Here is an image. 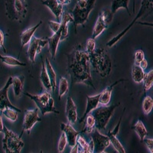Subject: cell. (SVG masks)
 I'll return each instance as SVG.
<instances>
[{
    "mask_svg": "<svg viewBox=\"0 0 153 153\" xmlns=\"http://www.w3.org/2000/svg\"><path fill=\"white\" fill-rule=\"evenodd\" d=\"M91 140L94 145L93 153H101L105 151L107 147L110 145V139L107 136H104L100 133L99 131L96 129L91 133Z\"/></svg>",
    "mask_w": 153,
    "mask_h": 153,
    "instance_id": "9",
    "label": "cell"
},
{
    "mask_svg": "<svg viewBox=\"0 0 153 153\" xmlns=\"http://www.w3.org/2000/svg\"><path fill=\"white\" fill-rule=\"evenodd\" d=\"M84 121H85V126L80 131V133L87 132L91 134L94 131V127H95V119L91 113H89L85 117Z\"/></svg>",
    "mask_w": 153,
    "mask_h": 153,
    "instance_id": "30",
    "label": "cell"
},
{
    "mask_svg": "<svg viewBox=\"0 0 153 153\" xmlns=\"http://www.w3.org/2000/svg\"><path fill=\"white\" fill-rule=\"evenodd\" d=\"M89 56L90 65L94 71L101 77L105 78L110 74L113 68V63L110 56L103 48H98L93 52L87 54Z\"/></svg>",
    "mask_w": 153,
    "mask_h": 153,
    "instance_id": "2",
    "label": "cell"
},
{
    "mask_svg": "<svg viewBox=\"0 0 153 153\" xmlns=\"http://www.w3.org/2000/svg\"><path fill=\"white\" fill-rule=\"evenodd\" d=\"M153 107V100L150 96H146L143 102V110L146 115L151 113Z\"/></svg>",
    "mask_w": 153,
    "mask_h": 153,
    "instance_id": "34",
    "label": "cell"
},
{
    "mask_svg": "<svg viewBox=\"0 0 153 153\" xmlns=\"http://www.w3.org/2000/svg\"><path fill=\"white\" fill-rule=\"evenodd\" d=\"M68 144V141H67V138L65 136V134L62 132L61 137H60L59 141H58V145H57V150L58 152L62 153L63 152L65 151L66 146Z\"/></svg>",
    "mask_w": 153,
    "mask_h": 153,
    "instance_id": "35",
    "label": "cell"
},
{
    "mask_svg": "<svg viewBox=\"0 0 153 153\" xmlns=\"http://www.w3.org/2000/svg\"><path fill=\"white\" fill-rule=\"evenodd\" d=\"M143 88L145 91H147L152 87L153 85V71L151 70L148 73L145 74L143 78Z\"/></svg>",
    "mask_w": 153,
    "mask_h": 153,
    "instance_id": "33",
    "label": "cell"
},
{
    "mask_svg": "<svg viewBox=\"0 0 153 153\" xmlns=\"http://www.w3.org/2000/svg\"><path fill=\"white\" fill-rule=\"evenodd\" d=\"M0 61L5 65L12 67H25L27 65L25 63H22L16 57L11 56H4L0 54Z\"/></svg>",
    "mask_w": 153,
    "mask_h": 153,
    "instance_id": "25",
    "label": "cell"
},
{
    "mask_svg": "<svg viewBox=\"0 0 153 153\" xmlns=\"http://www.w3.org/2000/svg\"><path fill=\"white\" fill-rule=\"evenodd\" d=\"M38 122H42V119L38 116V109L35 108L34 110H27L25 112L24 122H23V129L21 136L25 132L30 134L31 129L33 128L35 124Z\"/></svg>",
    "mask_w": 153,
    "mask_h": 153,
    "instance_id": "11",
    "label": "cell"
},
{
    "mask_svg": "<svg viewBox=\"0 0 153 153\" xmlns=\"http://www.w3.org/2000/svg\"><path fill=\"white\" fill-rule=\"evenodd\" d=\"M4 138L2 139V146L5 153H21L25 146L22 136L9 130L6 126H4Z\"/></svg>",
    "mask_w": 153,
    "mask_h": 153,
    "instance_id": "7",
    "label": "cell"
},
{
    "mask_svg": "<svg viewBox=\"0 0 153 153\" xmlns=\"http://www.w3.org/2000/svg\"><path fill=\"white\" fill-rule=\"evenodd\" d=\"M120 105V103L113 104L110 106H103L93 110L92 115L95 119V127L98 131L104 130L108 123L113 117L115 110Z\"/></svg>",
    "mask_w": 153,
    "mask_h": 153,
    "instance_id": "6",
    "label": "cell"
},
{
    "mask_svg": "<svg viewBox=\"0 0 153 153\" xmlns=\"http://www.w3.org/2000/svg\"><path fill=\"white\" fill-rule=\"evenodd\" d=\"M145 58V53L143 50L139 49L136 51L135 55H134V65H139V63L141 62Z\"/></svg>",
    "mask_w": 153,
    "mask_h": 153,
    "instance_id": "36",
    "label": "cell"
},
{
    "mask_svg": "<svg viewBox=\"0 0 153 153\" xmlns=\"http://www.w3.org/2000/svg\"><path fill=\"white\" fill-rule=\"evenodd\" d=\"M61 129L65 134L68 144L69 145L70 147L72 148L73 146L76 145V139H77L79 134H80V132H77V131L75 130L71 124L69 123H62L61 124Z\"/></svg>",
    "mask_w": 153,
    "mask_h": 153,
    "instance_id": "13",
    "label": "cell"
},
{
    "mask_svg": "<svg viewBox=\"0 0 153 153\" xmlns=\"http://www.w3.org/2000/svg\"><path fill=\"white\" fill-rule=\"evenodd\" d=\"M48 38H38L33 36L29 42V46L28 48V57L31 63H35V57L38 54L41 53L42 49L48 45Z\"/></svg>",
    "mask_w": 153,
    "mask_h": 153,
    "instance_id": "10",
    "label": "cell"
},
{
    "mask_svg": "<svg viewBox=\"0 0 153 153\" xmlns=\"http://www.w3.org/2000/svg\"><path fill=\"white\" fill-rule=\"evenodd\" d=\"M25 95L34 101L37 105V108L40 110L43 116L48 113H54L59 114V111L54 107V100L48 91L42 93L40 95H33L29 93H25Z\"/></svg>",
    "mask_w": 153,
    "mask_h": 153,
    "instance_id": "5",
    "label": "cell"
},
{
    "mask_svg": "<svg viewBox=\"0 0 153 153\" xmlns=\"http://www.w3.org/2000/svg\"><path fill=\"white\" fill-rule=\"evenodd\" d=\"M80 153H82V152H81V151H80Z\"/></svg>",
    "mask_w": 153,
    "mask_h": 153,
    "instance_id": "49",
    "label": "cell"
},
{
    "mask_svg": "<svg viewBox=\"0 0 153 153\" xmlns=\"http://www.w3.org/2000/svg\"><path fill=\"white\" fill-rule=\"evenodd\" d=\"M40 153H43V151H41Z\"/></svg>",
    "mask_w": 153,
    "mask_h": 153,
    "instance_id": "48",
    "label": "cell"
},
{
    "mask_svg": "<svg viewBox=\"0 0 153 153\" xmlns=\"http://www.w3.org/2000/svg\"><path fill=\"white\" fill-rule=\"evenodd\" d=\"M4 126H5L3 125V122H2V113L0 112V133H1V132H3Z\"/></svg>",
    "mask_w": 153,
    "mask_h": 153,
    "instance_id": "45",
    "label": "cell"
},
{
    "mask_svg": "<svg viewBox=\"0 0 153 153\" xmlns=\"http://www.w3.org/2000/svg\"><path fill=\"white\" fill-rule=\"evenodd\" d=\"M68 89H69V85H68V81L67 78L65 76H61L59 83V91H58L59 100H61L63 96H65L68 92Z\"/></svg>",
    "mask_w": 153,
    "mask_h": 153,
    "instance_id": "31",
    "label": "cell"
},
{
    "mask_svg": "<svg viewBox=\"0 0 153 153\" xmlns=\"http://www.w3.org/2000/svg\"><path fill=\"white\" fill-rule=\"evenodd\" d=\"M45 64L47 73L48 74L49 79H50L51 90L53 91V92H54L56 90V87H57V75H56V73L55 71H54L52 65L51 64L50 61H49V59L48 57H46L45 63Z\"/></svg>",
    "mask_w": 153,
    "mask_h": 153,
    "instance_id": "23",
    "label": "cell"
},
{
    "mask_svg": "<svg viewBox=\"0 0 153 153\" xmlns=\"http://www.w3.org/2000/svg\"><path fill=\"white\" fill-rule=\"evenodd\" d=\"M76 109L77 107L74 102L73 99L69 96L67 99L66 107H65V114L69 123H75L78 120Z\"/></svg>",
    "mask_w": 153,
    "mask_h": 153,
    "instance_id": "14",
    "label": "cell"
},
{
    "mask_svg": "<svg viewBox=\"0 0 153 153\" xmlns=\"http://www.w3.org/2000/svg\"><path fill=\"white\" fill-rule=\"evenodd\" d=\"M25 76L23 75L17 76H12V86L13 87V91L16 97H19L22 94L23 87H24Z\"/></svg>",
    "mask_w": 153,
    "mask_h": 153,
    "instance_id": "22",
    "label": "cell"
},
{
    "mask_svg": "<svg viewBox=\"0 0 153 153\" xmlns=\"http://www.w3.org/2000/svg\"><path fill=\"white\" fill-rule=\"evenodd\" d=\"M129 0H112L110 12H111L112 14L114 15L118 9H120V8H123L127 11L129 16H131V13L129 9Z\"/></svg>",
    "mask_w": 153,
    "mask_h": 153,
    "instance_id": "24",
    "label": "cell"
},
{
    "mask_svg": "<svg viewBox=\"0 0 153 153\" xmlns=\"http://www.w3.org/2000/svg\"><path fill=\"white\" fill-rule=\"evenodd\" d=\"M101 153H106V152H101ZM113 153H116V152H113Z\"/></svg>",
    "mask_w": 153,
    "mask_h": 153,
    "instance_id": "47",
    "label": "cell"
},
{
    "mask_svg": "<svg viewBox=\"0 0 153 153\" xmlns=\"http://www.w3.org/2000/svg\"><path fill=\"white\" fill-rule=\"evenodd\" d=\"M139 66L140 67V68H141L143 71H145L146 68H148V61H147L146 58H144V59H143L141 62L139 63Z\"/></svg>",
    "mask_w": 153,
    "mask_h": 153,
    "instance_id": "43",
    "label": "cell"
},
{
    "mask_svg": "<svg viewBox=\"0 0 153 153\" xmlns=\"http://www.w3.org/2000/svg\"><path fill=\"white\" fill-rule=\"evenodd\" d=\"M96 49V42L95 39H93V38H89L87 40V44H86V52L87 54H90V53L93 52L94 50Z\"/></svg>",
    "mask_w": 153,
    "mask_h": 153,
    "instance_id": "37",
    "label": "cell"
},
{
    "mask_svg": "<svg viewBox=\"0 0 153 153\" xmlns=\"http://www.w3.org/2000/svg\"><path fill=\"white\" fill-rule=\"evenodd\" d=\"M106 136L109 137L110 141V144H112L114 147V149H116V151L118 153H126V149H124L123 146L122 145V143H120V141L118 139V138L117 137L116 135L112 133L111 130H110L107 132V135Z\"/></svg>",
    "mask_w": 153,
    "mask_h": 153,
    "instance_id": "26",
    "label": "cell"
},
{
    "mask_svg": "<svg viewBox=\"0 0 153 153\" xmlns=\"http://www.w3.org/2000/svg\"><path fill=\"white\" fill-rule=\"evenodd\" d=\"M40 79L42 80V84L48 91H51V86L50 79H49L48 74L47 73V70H46L45 64L44 62L43 57H42V71H41Z\"/></svg>",
    "mask_w": 153,
    "mask_h": 153,
    "instance_id": "27",
    "label": "cell"
},
{
    "mask_svg": "<svg viewBox=\"0 0 153 153\" xmlns=\"http://www.w3.org/2000/svg\"><path fill=\"white\" fill-rule=\"evenodd\" d=\"M57 1H58V2H59L60 4H61L63 6L65 5H68V4H70L71 2V0H57Z\"/></svg>",
    "mask_w": 153,
    "mask_h": 153,
    "instance_id": "46",
    "label": "cell"
},
{
    "mask_svg": "<svg viewBox=\"0 0 153 153\" xmlns=\"http://www.w3.org/2000/svg\"><path fill=\"white\" fill-rule=\"evenodd\" d=\"M132 129H133L135 132H136L139 137L140 138L141 142L143 141V139L146 137V136L148 135V131L146 129V126H145L144 123L142 122V120H139L136 124L132 127Z\"/></svg>",
    "mask_w": 153,
    "mask_h": 153,
    "instance_id": "28",
    "label": "cell"
},
{
    "mask_svg": "<svg viewBox=\"0 0 153 153\" xmlns=\"http://www.w3.org/2000/svg\"><path fill=\"white\" fill-rule=\"evenodd\" d=\"M69 22H74V19L72 15L68 12H64L61 16V25L62 28V33L61 36V41L65 40L68 37V25Z\"/></svg>",
    "mask_w": 153,
    "mask_h": 153,
    "instance_id": "20",
    "label": "cell"
},
{
    "mask_svg": "<svg viewBox=\"0 0 153 153\" xmlns=\"http://www.w3.org/2000/svg\"><path fill=\"white\" fill-rule=\"evenodd\" d=\"M12 76H9L3 88L0 89V112H1V113H2V111L4 109L8 107L14 109V110H17L19 113H21L22 112V110H20L19 108L14 106V105L11 103V101L9 100V96H8L9 89V87H10V86H12Z\"/></svg>",
    "mask_w": 153,
    "mask_h": 153,
    "instance_id": "12",
    "label": "cell"
},
{
    "mask_svg": "<svg viewBox=\"0 0 153 153\" xmlns=\"http://www.w3.org/2000/svg\"><path fill=\"white\" fill-rule=\"evenodd\" d=\"M97 0H77L74 9L72 11V17L74 19V25L75 33L76 34V27L84 25L88 20V17L91 11L95 6Z\"/></svg>",
    "mask_w": 153,
    "mask_h": 153,
    "instance_id": "3",
    "label": "cell"
},
{
    "mask_svg": "<svg viewBox=\"0 0 153 153\" xmlns=\"http://www.w3.org/2000/svg\"><path fill=\"white\" fill-rule=\"evenodd\" d=\"M127 79H120V80H117L114 82L113 84L106 87L104 91L100 94V98H99V103L103 106H107L110 103V100H111V95L112 91H113V88H114L119 83H122V82L127 81Z\"/></svg>",
    "mask_w": 153,
    "mask_h": 153,
    "instance_id": "16",
    "label": "cell"
},
{
    "mask_svg": "<svg viewBox=\"0 0 153 153\" xmlns=\"http://www.w3.org/2000/svg\"><path fill=\"white\" fill-rule=\"evenodd\" d=\"M41 2L44 5L49 8L51 12L55 16L57 20L60 21L61 19L63 12V5L58 2L57 0H41Z\"/></svg>",
    "mask_w": 153,
    "mask_h": 153,
    "instance_id": "17",
    "label": "cell"
},
{
    "mask_svg": "<svg viewBox=\"0 0 153 153\" xmlns=\"http://www.w3.org/2000/svg\"><path fill=\"white\" fill-rule=\"evenodd\" d=\"M108 28V25L105 22L104 19H103V16L100 12L99 16L97 18V22H96L95 25H94V30H93L92 37L91 38L93 39H96V38L99 37L101 34L103 33V31Z\"/></svg>",
    "mask_w": 153,
    "mask_h": 153,
    "instance_id": "21",
    "label": "cell"
},
{
    "mask_svg": "<svg viewBox=\"0 0 153 153\" xmlns=\"http://www.w3.org/2000/svg\"><path fill=\"white\" fill-rule=\"evenodd\" d=\"M70 153H79V145L77 143H76V145L72 147Z\"/></svg>",
    "mask_w": 153,
    "mask_h": 153,
    "instance_id": "44",
    "label": "cell"
},
{
    "mask_svg": "<svg viewBox=\"0 0 153 153\" xmlns=\"http://www.w3.org/2000/svg\"><path fill=\"white\" fill-rule=\"evenodd\" d=\"M61 33H62V28H61V25L59 30L56 33H54L51 37L47 38L48 42V45L49 52H50L51 56V57L54 60L55 59L57 47H58V45H59L60 41H61Z\"/></svg>",
    "mask_w": 153,
    "mask_h": 153,
    "instance_id": "15",
    "label": "cell"
},
{
    "mask_svg": "<svg viewBox=\"0 0 153 153\" xmlns=\"http://www.w3.org/2000/svg\"><path fill=\"white\" fill-rule=\"evenodd\" d=\"M152 0H143V1H142L141 7H140V9H139V13H138L137 16H136V18L133 19V21H132V22L123 30V31H121L119 35H117V36H115L113 37V38H111V39L106 43V46H107L108 48H111L113 47V46H114L115 45H116V44H117V42H118L119 41H120V39H121V38L129 31V29L132 28V25H133L136 23V22L137 21L138 19L142 17V16L144 15V13L146 11L149 9H152Z\"/></svg>",
    "mask_w": 153,
    "mask_h": 153,
    "instance_id": "8",
    "label": "cell"
},
{
    "mask_svg": "<svg viewBox=\"0 0 153 153\" xmlns=\"http://www.w3.org/2000/svg\"><path fill=\"white\" fill-rule=\"evenodd\" d=\"M145 71L139 65H134L132 68V78L136 84H140L145 76Z\"/></svg>",
    "mask_w": 153,
    "mask_h": 153,
    "instance_id": "29",
    "label": "cell"
},
{
    "mask_svg": "<svg viewBox=\"0 0 153 153\" xmlns=\"http://www.w3.org/2000/svg\"><path fill=\"white\" fill-rule=\"evenodd\" d=\"M143 142L145 143V145L148 148V149L149 150L150 152L153 153V139H150V138H149V139L145 138Z\"/></svg>",
    "mask_w": 153,
    "mask_h": 153,
    "instance_id": "41",
    "label": "cell"
},
{
    "mask_svg": "<svg viewBox=\"0 0 153 153\" xmlns=\"http://www.w3.org/2000/svg\"><path fill=\"white\" fill-rule=\"evenodd\" d=\"M0 48H3L5 53H7V50H6L5 45H4V33L1 29H0Z\"/></svg>",
    "mask_w": 153,
    "mask_h": 153,
    "instance_id": "42",
    "label": "cell"
},
{
    "mask_svg": "<svg viewBox=\"0 0 153 153\" xmlns=\"http://www.w3.org/2000/svg\"><path fill=\"white\" fill-rule=\"evenodd\" d=\"M100 13L101 15H102V16H103V19H104L105 22L109 25V24L111 22L113 18V15L112 14L110 10L104 9V10H103L102 12H100Z\"/></svg>",
    "mask_w": 153,
    "mask_h": 153,
    "instance_id": "38",
    "label": "cell"
},
{
    "mask_svg": "<svg viewBox=\"0 0 153 153\" xmlns=\"http://www.w3.org/2000/svg\"><path fill=\"white\" fill-rule=\"evenodd\" d=\"M6 15L11 20L21 23L28 13V3L25 0H5Z\"/></svg>",
    "mask_w": 153,
    "mask_h": 153,
    "instance_id": "4",
    "label": "cell"
},
{
    "mask_svg": "<svg viewBox=\"0 0 153 153\" xmlns=\"http://www.w3.org/2000/svg\"><path fill=\"white\" fill-rule=\"evenodd\" d=\"M99 98L100 94H97L95 96H87V106H86V110L84 112L83 117L80 119L79 122L84 123L85 117H87L89 113H91L93 110L98 107L99 106Z\"/></svg>",
    "mask_w": 153,
    "mask_h": 153,
    "instance_id": "18",
    "label": "cell"
},
{
    "mask_svg": "<svg viewBox=\"0 0 153 153\" xmlns=\"http://www.w3.org/2000/svg\"><path fill=\"white\" fill-rule=\"evenodd\" d=\"M2 116L12 122H16L19 117V112L12 108H5L2 111Z\"/></svg>",
    "mask_w": 153,
    "mask_h": 153,
    "instance_id": "32",
    "label": "cell"
},
{
    "mask_svg": "<svg viewBox=\"0 0 153 153\" xmlns=\"http://www.w3.org/2000/svg\"><path fill=\"white\" fill-rule=\"evenodd\" d=\"M93 151H94V145L92 140L90 143H87L81 150L82 153H93Z\"/></svg>",
    "mask_w": 153,
    "mask_h": 153,
    "instance_id": "40",
    "label": "cell"
},
{
    "mask_svg": "<svg viewBox=\"0 0 153 153\" xmlns=\"http://www.w3.org/2000/svg\"><path fill=\"white\" fill-rule=\"evenodd\" d=\"M49 27L54 33H56L58 30H59L60 27H61V22H54V21H49L48 22Z\"/></svg>",
    "mask_w": 153,
    "mask_h": 153,
    "instance_id": "39",
    "label": "cell"
},
{
    "mask_svg": "<svg viewBox=\"0 0 153 153\" xmlns=\"http://www.w3.org/2000/svg\"><path fill=\"white\" fill-rule=\"evenodd\" d=\"M68 56V73L71 79L72 85L84 84L95 90L91 72L89 56L85 51L75 48Z\"/></svg>",
    "mask_w": 153,
    "mask_h": 153,
    "instance_id": "1",
    "label": "cell"
},
{
    "mask_svg": "<svg viewBox=\"0 0 153 153\" xmlns=\"http://www.w3.org/2000/svg\"><path fill=\"white\" fill-rule=\"evenodd\" d=\"M42 24V21L41 20L36 25H35V26L31 28L25 30V31H23L22 32L21 35H20V38H21V49H22L26 45L29 44L30 41L31 40L32 37L34 36V34L35 33V31L41 26Z\"/></svg>",
    "mask_w": 153,
    "mask_h": 153,
    "instance_id": "19",
    "label": "cell"
}]
</instances>
